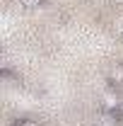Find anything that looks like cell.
<instances>
[{
    "label": "cell",
    "mask_w": 123,
    "mask_h": 126,
    "mask_svg": "<svg viewBox=\"0 0 123 126\" xmlns=\"http://www.w3.org/2000/svg\"><path fill=\"white\" fill-rule=\"evenodd\" d=\"M15 126H39V121H36V119H29V116H24V119H17Z\"/></svg>",
    "instance_id": "obj_2"
},
{
    "label": "cell",
    "mask_w": 123,
    "mask_h": 126,
    "mask_svg": "<svg viewBox=\"0 0 123 126\" xmlns=\"http://www.w3.org/2000/svg\"><path fill=\"white\" fill-rule=\"evenodd\" d=\"M106 78L111 85H123V63H113L111 68H109Z\"/></svg>",
    "instance_id": "obj_1"
},
{
    "label": "cell",
    "mask_w": 123,
    "mask_h": 126,
    "mask_svg": "<svg viewBox=\"0 0 123 126\" xmlns=\"http://www.w3.org/2000/svg\"><path fill=\"white\" fill-rule=\"evenodd\" d=\"M19 2H22L24 7H39V5H41L44 0H19Z\"/></svg>",
    "instance_id": "obj_3"
}]
</instances>
